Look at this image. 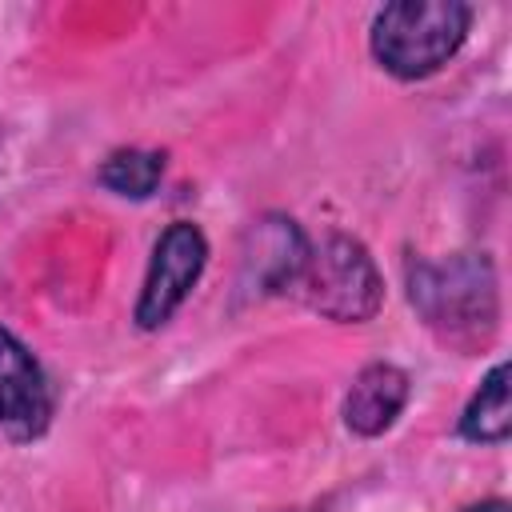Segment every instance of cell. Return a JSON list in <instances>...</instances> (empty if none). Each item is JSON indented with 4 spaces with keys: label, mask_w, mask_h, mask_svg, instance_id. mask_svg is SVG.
Wrapping results in <instances>:
<instances>
[{
    "label": "cell",
    "mask_w": 512,
    "mask_h": 512,
    "mask_svg": "<svg viewBox=\"0 0 512 512\" xmlns=\"http://www.w3.org/2000/svg\"><path fill=\"white\" fill-rule=\"evenodd\" d=\"M292 292L300 296L304 308H312L324 320L364 324L384 304V276L372 252L356 236L332 232L320 244H312L308 264Z\"/></svg>",
    "instance_id": "3"
},
{
    "label": "cell",
    "mask_w": 512,
    "mask_h": 512,
    "mask_svg": "<svg viewBox=\"0 0 512 512\" xmlns=\"http://www.w3.org/2000/svg\"><path fill=\"white\" fill-rule=\"evenodd\" d=\"M460 512H508V500L488 496V500H476V504H468V508H460Z\"/></svg>",
    "instance_id": "10"
},
{
    "label": "cell",
    "mask_w": 512,
    "mask_h": 512,
    "mask_svg": "<svg viewBox=\"0 0 512 512\" xmlns=\"http://www.w3.org/2000/svg\"><path fill=\"white\" fill-rule=\"evenodd\" d=\"M456 436L480 448H496L512 436V400H508V360H496L480 388L468 396L460 420H456Z\"/></svg>",
    "instance_id": "8"
},
{
    "label": "cell",
    "mask_w": 512,
    "mask_h": 512,
    "mask_svg": "<svg viewBox=\"0 0 512 512\" xmlns=\"http://www.w3.org/2000/svg\"><path fill=\"white\" fill-rule=\"evenodd\" d=\"M408 304L420 324L460 356L492 344L500 328V280L488 252H452L444 260L412 256L404 264Z\"/></svg>",
    "instance_id": "1"
},
{
    "label": "cell",
    "mask_w": 512,
    "mask_h": 512,
    "mask_svg": "<svg viewBox=\"0 0 512 512\" xmlns=\"http://www.w3.org/2000/svg\"><path fill=\"white\" fill-rule=\"evenodd\" d=\"M208 268V236L200 224L192 220H172L156 244H152V260L132 308V320L140 332H160L192 296V288L200 284Z\"/></svg>",
    "instance_id": "4"
},
{
    "label": "cell",
    "mask_w": 512,
    "mask_h": 512,
    "mask_svg": "<svg viewBox=\"0 0 512 512\" xmlns=\"http://www.w3.org/2000/svg\"><path fill=\"white\" fill-rule=\"evenodd\" d=\"M168 156L160 148H116L96 168V184L120 200H148L164 180Z\"/></svg>",
    "instance_id": "9"
},
{
    "label": "cell",
    "mask_w": 512,
    "mask_h": 512,
    "mask_svg": "<svg viewBox=\"0 0 512 512\" xmlns=\"http://www.w3.org/2000/svg\"><path fill=\"white\" fill-rule=\"evenodd\" d=\"M56 416V388L36 352L0 328V432L16 444L40 440Z\"/></svg>",
    "instance_id": "5"
},
{
    "label": "cell",
    "mask_w": 512,
    "mask_h": 512,
    "mask_svg": "<svg viewBox=\"0 0 512 512\" xmlns=\"http://www.w3.org/2000/svg\"><path fill=\"white\" fill-rule=\"evenodd\" d=\"M472 8L464 0H392L372 16L368 52L372 60L404 80L436 76L468 40Z\"/></svg>",
    "instance_id": "2"
},
{
    "label": "cell",
    "mask_w": 512,
    "mask_h": 512,
    "mask_svg": "<svg viewBox=\"0 0 512 512\" xmlns=\"http://www.w3.org/2000/svg\"><path fill=\"white\" fill-rule=\"evenodd\" d=\"M408 396H412V376L392 360H372L352 376L344 392V404H340L344 428L360 440H376L400 420V412L408 408Z\"/></svg>",
    "instance_id": "7"
},
{
    "label": "cell",
    "mask_w": 512,
    "mask_h": 512,
    "mask_svg": "<svg viewBox=\"0 0 512 512\" xmlns=\"http://www.w3.org/2000/svg\"><path fill=\"white\" fill-rule=\"evenodd\" d=\"M308 252H312V240L292 216L268 212L252 220L240 244V288L256 296L292 292L308 264Z\"/></svg>",
    "instance_id": "6"
}]
</instances>
